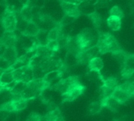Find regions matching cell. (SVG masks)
I'll return each mask as SVG.
<instances>
[{
  "label": "cell",
  "instance_id": "obj_1",
  "mask_svg": "<svg viewBox=\"0 0 134 121\" xmlns=\"http://www.w3.org/2000/svg\"><path fill=\"white\" fill-rule=\"evenodd\" d=\"M97 46L100 54L112 53L115 54L122 51L118 41L110 33H100Z\"/></svg>",
  "mask_w": 134,
  "mask_h": 121
},
{
  "label": "cell",
  "instance_id": "obj_2",
  "mask_svg": "<svg viewBox=\"0 0 134 121\" xmlns=\"http://www.w3.org/2000/svg\"><path fill=\"white\" fill-rule=\"evenodd\" d=\"M82 51L87 50L97 44L98 38L96 37L93 30L86 28L75 36Z\"/></svg>",
  "mask_w": 134,
  "mask_h": 121
},
{
  "label": "cell",
  "instance_id": "obj_3",
  "mask_svg": "<svg viewBox=\"0 0 134 121\" xmlns=\"http://www.w3.org/2000/svg\"><path fill=\"white\" fill-rule=\"evenodd\" d=\"M17 18L14 9L12 6H6L2 17V24L5 32H14L17 28Z\"/></svg>",
  "mask_w": 134,
  "mask_h": 121
},
{
  "label": "cell",
  "instance_id": "obj_4",
  "mask_svg": "<svg viewBox=\"0 0 134 121\" xmlns=\"http://www.w3.org/2000/svg\"><path fill=\"white\" fill-rule=\"evenodd\" d=\"M13 73L16 82H23L27 83L35 79L34 69L30 65H27L14 69Z\"/></svg>",
  "mask_w": 134,
  "mask_h": 121
},
{
  "label": "cell",
  "instance_id": "obj_5",
  "mask_svg": "<svg viewBox=\"0 0 134 121\" xmlns=\"http://www.w3.org/2000/svg\"><path fill=\"white\" fill-rule=\"evenodd\" d=\"M72 1L73 0H63L60 2V6L66 16L77 18L80 16L81 11L79 8V4Z\"/></svg>",
  "mask_w": 134,
  "mask_h": 121
},
{
  "label": "cell",
  "instance_id": "obj_6",
  "mask_svg": "<svg viewBox=\"0 0 134 121\" xmlns=\"http://www.w3.org/2000/svg\"><path fill=\"white\" fill-rule=\"evenodd\" d=\"M84 90H85V87L82 86V83H80V82L79 81L70 88V90L68 91L67 94L63 95V98L68 102L73 101L78 98L84 92Z\"/></svg>",
  "mask_w": 134,
  "mask_h": 121
},
{
  "label": "cell",
  "instance_id": "obj_7",
  "mask_svg": "<svg viewBox=\"0 0 134 121\" xmlns=\"http://www.w3.org/2000/svg\"><path fill=\"white\" fill-rule=\"evenodd\" d=\"M2 59L5 61L10 66H12L18 59L17 50L16 47H5L2 52Z\"/></svg>",
  "mask_w": 134,
  "mask_h": 121
},
{
  "label": "cell",
  "instance_id": "obj_8",
  "mask_svg": "<svg viewBox=\"0 0 134 121\" xmlns=\"http://www.w3.org/2000/svg\"><path fill=\"white\" fill-rule=\"evenodd\" d=\"M17 37L13 32H5L1 39V45L5 47H16Z\"/></svg>",
  "mask_w": 134,
  "mask_h": 121
},
{
  "label": "cell",
  "instance_id": "obj_9",
  "mask_svg": "<svg viewBox=\"0 0 134 121\" xmlns=\"http://www.w3.org/2000/svg\"><path fill=\"white\" fill-rule=\"evenodd\" d=\"M62 72L60 70H56V71H52L45 75L43 77L44 80L46 82V83L50 87L51 84H57L60 80V77L62 76Z\"/></svg>",
  "mask_w": 134,
  "mask_h": 121
},
{
  "label": "cell",
  "instance_id": "obj_10",
  "mask_svg": "<svg viewBox=\"0 0 134 121\" xmlns=\"http://www.w3.org/2000/svg\"><path fill=\"white\" fill-rule=\"evenodd\" d=\"M13 69L10 67L9 69L2 71V74H1V77H0V81H1V86L2 87H5L8 86L14 82V76H13Z\"/></svg>",
  "mask_w": 134,
  "mask_h": 121
},
{
  "label": "cell",
  "instance_id": "obj_11",
  "mask_svg": "<svg viewBox=\"0 0 134 121\" xmlns=\"http://www.w3.org/2000/svg\"><path fill=\"white\" fill-rule=\"evenodd\" d=\"M40 31L38 24L34 21H30L27 23L25 29L22 32V34L26 37H36Z\"/></svg>",
  "mask_w": 134,
  "mask_h": 121
},
{
  "label": "cell",
  "instance_id": "obj_12",
  "mask_svg": "<svg viewBox=\"0 0 134 121\" xmlns=\"http://www.w3.org/2000/svg\"><path fill=\"white\" fill-rule=\"evenodd\" d=\"M87 65L90 71L100 72L104 68V61L100 57H95L90 61Z\"/></svg>",
  "mask_w": 134,
  "mask_h": 121
},
{
  "label": "cell",
  "instance_id": "obj_13",
  "mask_svg": "<svg viewBox=\"0 0 134 121\" xmlns=\"http://www.w3.org/2000/svg\"><path fill=\"white\" fill-rule=\"evenodd\" d=\"M20 15L24 20H26L27 22L33 21L34 20V13L32 11V7L28 3L23 5V7L20 11Z\"/></svg>",
  "mask_w": 134,
  "mask_h": 121
},
{
  "label": "cell",
  "instance_id": "obj_14",
  "mask_svg": "<svg viewBox=\"0 0 134 121\" xmlns=\"http://www.w3.org/2000/svg\"><path fill=\"white\" fill-rule=\"evenodd\" d=\"M100 101L102 102L103 106L107 107L108 109H109L111 111L118 110L119 106H120V105H121V103L118 100H116L113 96H111V97L107 98L101 99Z\"/></svg>",
  "mask_w": 134,
  "mask_h": 121
},
{
  "label": "cell",
  "instance_id": "obj_15",
  "mask_svg": "<svg viewBox=\"0 0 134 121\" xmlns=\"http://www.w3.org/2000/svg\"><path fill=\"white\" fill-rule=\"evenodd\" d=\"M107 24L111 31H119L122 26V18L116 16L110 15L109 17L107 19Z\"/></svg>",
  "mask_w": 134,
  "mask_h": 121
},
{
  "label": "cell",
  "instance_id": "obj_16",
  "mask_svg": "<svg viewBox=\"0 0 134 121\" xmlns=\"http://www.w3.org/2000/svg\"><path fill=\"white\" fill-rule=\"evenodd\" d=\"M116 100H118L121 104H123V103H126L127 101H129L131 97L126 92L124 91L119 86L115 90L114 93H113V95H112Z\"/></svg>",
  "mask_w": 134,
  "mask_h": 121
},
{
  "label": "cell",
  "instance_id": "obj_17",
  "mask_svg": "<svg viewBox=\"0 0 134 121\" xmlns=\"http://www.w3.org/2000/svg\"><path fill=\"white\" fill-rule=\"evenodd\" d=\"M13 105H14L15 112H20V111H23L24 109H26V107L28 105V100H27L25 98H20L18 100H14Z\"/></svg>",
  "mask_w": 134,
  "mask_h": 121
},
{
  "label": "cell",
  "instance_id": "obj_18",
  "mask_svg": "<svg viewBox=\"0 0 134 121\" xmlns=\"http://www.w3.org/2000/svg\"><path fill=\"white\" fill-rule=\"evenodd\" d=\"M87 17L92 21V23L96 28H98L100 26L102 23V18H101V16L97 12H93L91 13H89Z\"/></svg>",
  "mask_w": 134,
  "mask_h": 121
},
{
  "label": "cell",
  "instance_id": "obj_19",
  "mask_svg": "<svg viewBox=\"0 0 134 121\" xmlns=\"http://www.w3.org/2000/svg\"><path fill=\"white\" fill-rule=\"evenodd\" d=\"M103 105L101 101H97V102H93L90 106V112L91 114L95 115L98 113H100L101 109H102Z\"/></svg>",
  "mask_w": 134,
  "mask_h": 121
},
{
  "label": "cell",
  "instance_id": "obj_20",
  "mask_svg": "<svg viewBox=\"0 0 134 121\" xmlns=\"http://www.w3.org/2000/svg\"><path fill=\"white\" fill-rule=\"evenodd\" d=\"M121 74H122V77H124L126 79H129L134 75V69L126 65H124V67L122 69Z\"/></svg>",
  "mask_w": 134,
  "mask_h": 121
},
{
  "label": "cell",
  "instance_id": "obj_21",
  "mask_svg": "<svg viewBox=\"0 0 134 121\" xmlns=\"http://www.w3.org/2000/svg\"><path fill=\"white\" fill-rule=\"evenodd\" d=\"M47 48L51 50L53 53L57 52L60 48V44L58 40H54V41H48L47 44L46 45Z\"/></svg>",
  "mask_w": 134,
  "mask_h": 121
},
{
  "label": "cell",
  "instance_id": "obj_22",
  "mask_svg": "<svg viewBox=\"0 0 134 121\" xmlns=\"http://www.w3.org/2000/svg\"><path fill=\"white\" fill-rule=\"evenodd\" d=\"M1 111H5L9 113H12L15 112L14 109V105H13V101H10L8 102H5L1 106Z\"/></svg>",
  "mask_w": 134,
  "mask_h": 121
},
{
  "label": "cell",
  "instance_id": "obj_23",
  "mask_svg": "<svg viewBox=\"0 0 134 121\" xmlns=\"http://www.w3.org/2000/svg\"><path fill=\"white\" fill-rule=\"evenodd\" d=\"M110 15L111 16H116V17H121L122 18L124 17V13H123V11L122 10V9L117 6H113L111 10H110Z\"/></svg>",
  "mask_w": 134,
  "mask_h": 121
},
{
  "label": "cell",
  "instance_id": "obj_24",
  "mask_svg": "<svg viewBox=\"0 0 134 121\" xmlns=\"http://www.w3.org/2000/svg\"><path fill=\"white\" fill-rule=\"evenodd\" d=\"M75 18H74V17H69V16H64V17L63 18V20H62V21L60 23V25L61 26V27H63V26H65V25H68V24H71L74 20H75Z\"/></svg>",
  "mask_w": 134,
  "mask_h": 121
},
{
  "label": "cell",
  "instance_id": "obj_25",
  "mask_svg": "<svg viewBox=\"0 0 134 121\" xmlns=\"http://www.w3.org/2000/svg\"><path fill=\"white\" fill-rule=\"evenodd\" d=\"M39 121H49V118H48L47 115H46V116L41 117V118H40Z\"/></svg>",
  "mask_w": 134,
  "mask_h": 121
}]
</instances>
